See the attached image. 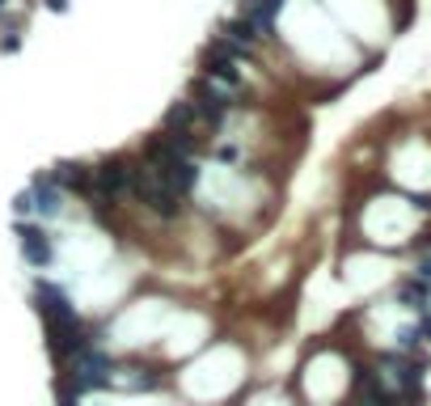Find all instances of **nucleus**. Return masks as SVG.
Returning a JSON list of instances; mask_svg holds the SVG:
<instances>
[{
    "instance_id": "nucleus-1",
    "label": "nucleus",
    "mask_w": 431,
    "mask_h": 406,
    "mask_svg": "<svg viewBox=\"0 0 431 406\" xmlns=\"http://www.w3.org/2000/svg\"><path fill=\"white\" fill-rule=\"evenodd\" d=\"M144 161H148V165H152V169H157V174L174 186V191H178V195H190V191L199 186V165L190 161V153H186L182 144H174L169 136H161V131L148 140Z\"/></svg>"
},
{
    "instance_id": "nucleus-2",
    "label": "nucleus",
    "mask_w": 431,
    "mask_h": 406,
    "mask_svg": "<svg viewBox=\"0 0 431 406\" xmlns=\"http://www.w3.org/2000/svg\"><path fill=\"white\" fill-rule=\"evenodd\" d=\"M135 199H140L148 212L165 216V220L182 212V195H178V191H174V186H169V182H165V178L148 165V161H140V165H135Z\"/></svg>"
},
{
    "instance_id": "nucleus-3",
    "label": "nucleus",
    "mask_w": 431,
    "mask_h": 406,
    "mask_svg": "<svg viewBox=\"0 0 431 406\" xmlns=\"http://www.w3.org/2000/svg\"><path fill=\"white\" fill-rule=\"evenodd\" d=\"M237 59H250V47H237L229 38H216L207 51H203V76L220 80V85H237Z\"/></svg>"
},
{
    "instance_id": "nucleus-4",
    "label": "nucleus",
    "mask_w": 431,
    "mask_h": 406,
    "mask_svg": "<svg viewBox=\"0 0 431 406\" xmlns=\"http://www.w3.org/2000/svg\"><path fill=\"white\" fill-rule=\"evenodd\" d=\"M190 106H195L203 127H220V119L229 114V89L220 80H212V76H199L190 85Z\"/></svg>"
},
{
    "instance_id": "nucleus-5",
    "label": "nucleus",
    "mask_w": 431,
    "mask_h": 406,
    "mask_svg": "<svg viewBox=\"0 0 431 406\" xmlns=\"http://www.w3.org/2000/svg\"><path fill=\"white\" fill-rule=\"evenodd\" d=\"M195 127H199V114H195L190 102H174V106L165 110V119H161V136H169V140L182 144V148H190Z\"/></svg>"
},
{
    "instance_id": "nucleus-6",
    "label": "nucleus",
    "mask_w": 431,
    "mask_h": 406,
    "mask_svg": "<svg viewBox=\"0 0 431 406\" xmlns=\"http://www.w3.org/2000/svg\"><path fill=\"white\" fill-rule=\"evenodd\" d=\"M17 237H21V254H25V263H34V267H47V263H51V241H47L42 229H34V225H17Z\"/></svg>"
},
{
    "instance_id": "nucleus-7",
    "label": "nucleus",
    "mask_w": 431,
    "mask_h": 406,
    "mask_svg": "<svg viewBox=\"0 0 431 406\" xmlns=\"http://www.w3.org/2000/svg\"><path fill=\"white\" fill-rule=\"evenodd\" d=\"M220 38H229V42H237V47H254L262 34L254 30L250 17H233V21H224V34H220Z\"/></svg>"
},
{
    "instance_id": "nucleus-8",
    "label": "nucleus",
    "mask_w": 431,
    "mask_h": 406,
    "mask_svg": "<svg viewBox=\"0 0 431 406\" xmlns=\"http://www.w3.org/2000/svg\"><path fill=\"white\" fill-rule=\"evenodd\" d=\"M34 208H38L42 216H59V186H55L51 178H38V182H34Z\"/></svg>"
},
{
    "instance_id": "nucleus-9",
    "label": "nucleus",
    "mask_w": 431,
    "mask_h": 406,
    "mask_svg": "<svg viewBox=\"0 0 431 406\" xmlns=\"http://www.w3.org/2000/svg\"><path fill=\"white\" fill-rule=\"evenodd\" d=\"M398 301H402L406 309H423L431 301V284H423V280H402V284H398Z\"/></svg>"
},
{
    "instance_id": "nucleus-10",
    "label": "nucleus",
    "mask_w": 431,
    "mask_h": 406,
    "mask_svg": "<svg viewBox=\"0 0 431 406\" xmlns=\"http://www.w3.org/2000/svg\"><path fill=\"white\" fill-rule=\"evenodd\" d=\"M157 386H161V377L152 369H131V377H127V390H157Z\"/></svg>"
},
{
    "instance_id": "nucleus-11",
    "label": "nucleus",
    "mask_w": 431,
    "mask_h": 406,
    "mask_svg": "<svg viewBox=\"0 0 431 406\" xmlns=\"http://www.w3.org/2000/svg\"><path fill=\"white\" fill-rule=\"evenodd\" d=\"M13 208H17V216L34 212V195H17V199H13Z\"/></svg>"
},
{
    "instance_id": "nucleus-12",
    "label": "nucleus",
    "mask_w": 431,
    "mask_h": 406,
    "mask_svg": "<svg viewBox=\"0 0 431 406\" xmlns=\"http://www.w3.org/2000/svg\"><path fill=\"white\" fill-rule=\"evenodd\" d=\"M415 330H419V343H431V314L419 318V326H415Z\"/></svg>"
},
{
    "instance_id": "nucleus-13",
    "label": "nucleus",
    "mask_w": 431,
    "mask_h": 406,
    "mask_svg": "<svg viewBox=\"0 0 431 406\" xmlns=\"http://www.w3.org/2000/svg\"><path fill=\"white\" fill-rule=\"evenodd\" d=\"M419 280H423V284H431V258H423V263H419Z\"/></svg>"
},
{
    "instance_id": "nucleus-14",
    "label": "nucleus",
    "mask_w": 431,
    "mask_h": 406,
    "mask_svg": "<svg viewBox=\"0 0 431 406\" xmlns=\"http://www.w3.org/2000/svg\"><path fill=\"white\" fill-rule=\"evenodd\" d=\"M415 208H419V212H431V195H415Z\"/></svg>"
},
{
    "instance_id": "nucleus-15",
    "label": "nucleus",
    "mask_w": 431,
    "mask_h": 406,
    "mask_svg": "<svg viewBox=\"0 0 431 406\" xmlns=\"http://www.w3.org/2000/svg\"><path fill=\"white\" fill-rule=\"evenodd\" d=\"M47 8L51 13H68V0H47Z\"/></svg>"
},
{
    "instance_id": "nucleus-16",
    "label": "nucleus",
    "mask_w": 431,
    "mask_h": 406,
    "mask_svg": "<svg viewBox=\"0 0 431 406\" xmlns=\"http://www.w3.org/2000/svg\"><path fill=\"white\" fill-rule=\"evenodd\" d=\"M0 4H4V0H0Z\"/></svg>"
}]
</instances>
